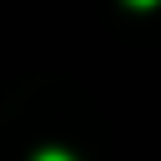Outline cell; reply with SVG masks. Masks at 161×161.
Listing matches in <instances>:
<instances>
[{
	"label": "cell",
	"instance_id": "obj_1",
	"mask_svg": "<svg viewBox=\"0 0 161 161\" xmlns=\"http://www.w3.org/2000/svg\"><path fill=\"white\" fill-rule=\"evenodd\" d=\"M35 161H70V156H60V151H45V156H35Z\"/></svg>",
	"mask_w": 161,
	"mask_h": 161
},
{
	"label": "cell",
	"instance_id": "obj_2",
	"mask_svg": "<svg viewBox=\"0 0 161 161\" xmlns=\"http://www.w3.org/2000/svg\"><path fill=\"white\" fill-rule=\"evenodd\" d=\"M131 5H151V0H131Z\"/></svg>",
	"mask_w": 161,
	"mask_h": 161
}]
</instances>
